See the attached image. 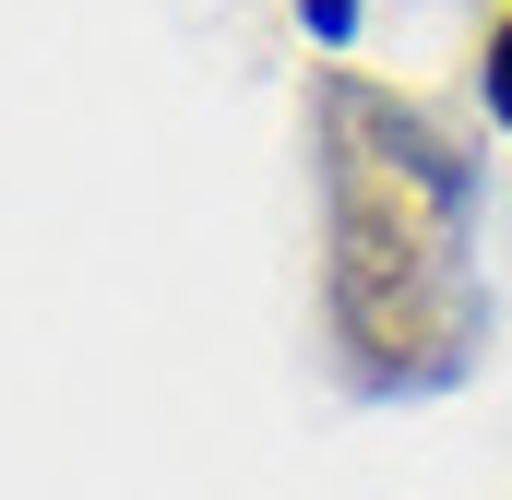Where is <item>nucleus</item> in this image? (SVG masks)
<instances>
[{
  "label": "nucleus",
  "mask_w": 512,
  "mask_h": 500,
  "mask_svg": "<svg viewBox=\"0 0 512 500\" xmlns=\"http://www.w3.org/2000/svg\"><path fill=\"white\" fill-rule=\"evenodd\" d=\"M322 310L358 393H453L489 346L477 155L429 108L334 72L322 84Z\"/></svg>",
  "instance_id": "nucleus-1"
},
{
  "label": "nucleus",
  "mask_w": 512,
  "mask_h": 500,
  "mask_svg": "<svg viewBox=\"0 0 512 500\" xmlns=\"http://www.w3.org/2000/svg\"><path fill=\"white\" fill-rule=\"evenodd\" d=\"M477 84H489V120L512 131V24H501V36H489V60H477Z\"/></svg>",
  "instance_id": "nucleus-2"
},
{
  "label": "nucleus",
  "mask_w": 512,
  "mask_h": 500,
  "mask_svg": "<svg viewBox=\"0 0 512 500\" xmlns=\"http://www.w3.org/2000/svg\"><path fill=\"white\" fill-rule=\"evenodd\" d=\"M298 24H310L322 48H346V36H358V0H298Z\"/></svg>",
  "instance_id": "nucleus-3"
}]
</instances>
